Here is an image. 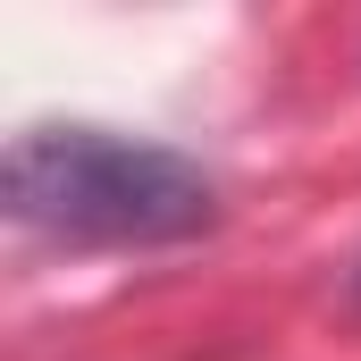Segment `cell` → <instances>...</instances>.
Instances as JSON below:
<instances>
[{
    "instance_id": "cell-1",
    "label": "cell",
    "mask_w": 361,
    "mask_h": 361,
    "mask_svg": "<svg viewBox=\"0 0 361 361\" xmlns=\"http://www.w3.org/2000/svg\"><path fill=\"white\" fill-rule=\"evenodd\" d=\"M8 210L68 244H185L219 219V185L160 143L34 126L8 143Z\"/></svg>"
}]
</instances>
